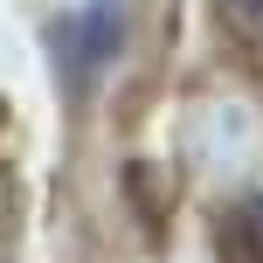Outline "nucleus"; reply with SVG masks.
I'll return each mask as SVG.
<instances>
[{
	"label": "nucleus",
	"instance_id": "nucleus-1",
	"mask_svg": "<svg viewBox=\"0 0 263 263\" xmlns=\"http://www.w3.org/2000/svg\"><path fill=\"white\" fill-rule=\"evenodd\" d=\"M132 42V0H63L49 21V55L69 90L97 83Z\"/></svg>",
	"mask_w": 263,
	"mask_h": 263
},
{
	"label": "nucleus",
	"instance_id": "nucleus-3",
	"mask_svg": "<svg viewBox=\"0 0 263 263\" xmlns=\"http://www.w3.org/2000/svg\"><path fill=\"white\" fill-rule=\"evenodd\" d=\"M229 256L236 263H263V194H242L229 215Z\"/></svg>",
	"mask_w": 263,
	"mask_h": 263
},
{
	"label": "nucleus",
	"instance_id": "nucleus-2",
	"mask_svg": "<svg viewBox=\"0 0 263 263\" xmlns=\"http://www.w3.org/2000/svg\"><path fill=\"white\" fill-rule=\"evenodd\" d=\"M187 153H194L201 173L215 180H236V173L256 166L263 153V111L242 90H208L187 104Z\"/></svg>",
	"mask_w": 263,
	"mask_h": 263
},
{
	"label": "nucleus",
	"instance_id": "nucleus-4",
	"mask_svg": "<svg viewBox=\"0 0 263 263\" xmlns=\"http://www.w3.org/2000/svg\"><path fill=\"white\" fill-rule=\"evenodd\" d=\"M256 7H263V0H256Z\"/></svg>",
	"mask_w": 263,
	"mask_h": 263
}]
</instances>
